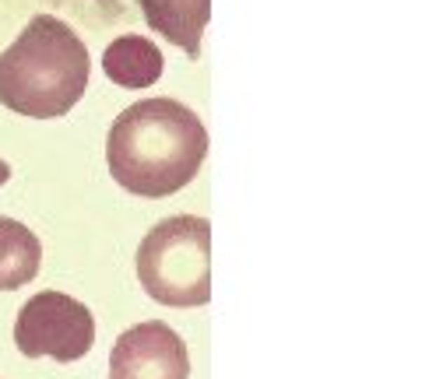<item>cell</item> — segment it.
Returning <instances> with one entry per match:
<instances>
[{"mask_svg":"<svg viewBox=\"0 0 422 379\" xmlns=\"http://www.w3.org/2000/svg\"><path fill=\"white\" fill-rule=\"evenodd\" d=\"M207 155V130L176 99H141L127 106L106 137L109 176L134 197H169L183 190Z\"/></svg>","mask_w":422,"mask_h":379,"instance_id":"cell-1","label":"cell"},{"mask_svg":"<svg viewBox=\"0 0 422 379\" xmlns=\"http://www.w3.org/2000/svg\"><path fill=\"white\" fill-rule=\"evenodd\" d=\"M88 71L81 36L53 15H36L0 53V106L29 120L67 116L85 95Z\"/></svg>","mask_w":422,"mask_h":379,"instance_id":"cell-2","label":"cell"},{"mask_svg":"<svg viewBox=\"0 0 422 379\" xmlns=\"http://www.w3.org/2000/svg\"><path fill=\"white\" fill-rule=\"evenodd\" d=\"M137 281L162 305H204L211 298V225L197 214L158 221L137 246Z\"/></svg>","mask_w":422,"mask_h":379,"instance_id":"cell-3","label":"cell"},{"mask_svg":"<svg viewBox=\"0 0 422 379\" xmlns=\"http://www.w3.org/2000/svg\"><path fill=\"white\" fill-rule=\"evenodd\" d=\"M15 344L29 358H57L78 361L95 344V319L88 305L64 291L32 295L15 319Z\"/></svg>","mask_w":422,"mask_h":379,"instance_id":"cell-4","label":"cell"},{"mask_svg":"<svg viewBox=\"0 0 422 379\" xmlns=\"http://www.w3.org/2000/svg\"><path fill=\"white\" fill-rule=\"evenodd\" d=\"M186 375H190L186 344L162 319H148L123 330L109 351V379H186Z\"/></svg>","mask_w":422,"mask_h":379,"instance_id":"cell-5","label":"cell"},{"mask_svg":"<svg viewBox=\"0 0 422 379\" xmlns=\"http://www.w3.org/2000/svg\"><path fill=\"white\" fill-rule=\"evenodd\" d=\"M137 8L144 22L186 57L200 53V36L211 22V0H137Z\"/></svg>","mask_w":422,"mask_h":379,"instance_id":"cell-6","label":"cell"},{"mask_svg":"<svg viewBox=\"0 0 422 379\" xmlns=\"http://www.w3.org/2000/svg\"><path fill=\"white\" fill-rule=\"evenodd\" d=\"M162 53L148 36H116L102 53V71L120 88H151L162 78Z\"/></svg>","mask_w":422,"mask_h":379,"instance_id":"cell-7","label":"cell"},{"mask_svg":"<svg viewBox=\"0 0 422 379\" xmlns=\"http://www.w3.org/2000/svg\"><path fill=\"white\" fill-rule=\"evenodd\" d=\"M43 246L36 232L15 218L0 214V291H15L39 274Z\"/></svg>","mask_w":422,"mask_h":379,"instance_id":"cell-8","label":"cell"},{"mask_svg":"<svg viewBox=\"0 0 422 379\" xmlns=\"http://www.w3.org/2000/svg\"><path fill=\"white\" fill-rule=\"evenodd\" d=\"M8 179H11V165H8L4 158H0V186H4Z\"/></svg>","mask_w":422,"mask_h":379,"instance_id":"cell-9","label":"cell"},{"mask_svg":"<svg viewBox=\"0 0 422 379\" xmlns=\"http://www.w3.org/2000/svg\"><path fill=\"white\" fill-rule=\"evenodd\" d=\"M99 4H116V0H99Z\"/></svg>","mask_w":422,"mask_h":379,"instance_id":"cell-10","label":"cell"}]
</instances>
